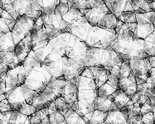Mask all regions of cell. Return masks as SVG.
Wrapping results in <instances>:
<instances>
[{"label":"cell","instance_id":"ba28073f","mask_svg":"<svg viewBox=\"0 0 155 124\" xmlns=\"http://www.w3.org/2000/svg\"><path fill=\"white\" fill-rule=\"evenodd\" d=\"M137 27L136 35L141 39H144L155 31L154 25L155 11L145 13L135 12Z\"/></svg>","mask_w":155,"mask_h":124},{"label":"cell","instance_id":"5bb4252c","mask_svg":"<svg viewBox=\"0 0 155 124\" xmlns=\"http://www.w3.org/2000/svg\"><path fill=\"white\" fill-rule=\"evenodd\" d=\"M20 65H22L16 56L15 47L1 52V73H6Z\"/></svg>","mask_w":155,"mask_h":124},{"label":"cell","instance_id":"b9f144b4","mask_svg":"<svg viewBox=\"0 0 155 124\" xmlns=\"http://www.w3.org/2000/svg\"><path fill=\"white\" fill-rule=\"evenodd\" d=\"M154 116H155V112H154Z\"/></svg>","mask_w":155,"mask_h":124},{"label":"cell","instance_id":"5b68a950","mask_svg":"<svg viewBox=\"0 0 155 124\" xmlns=\"http://www.w3.org/2000/svg\"><path fill=\"white\" fill-rule=\"evenodd\" d=\"M56 79L47 66L45 65L36 66L34 67L23 85L35 91L39 96L45 88Z\"/></svg>","mask_w":155,"mask_h":124},{"label":"cell","instance_id":"83f0119b","mask_svg":"<svg viewBox=\"0 0 155 124\" xmlns=\"http://www.w3.org/2000/svg\"><path fill=\"white\" fill-rule=\"evenodd\" d=\"M128 119L120 111L109 112L104 124H128Z\"/></svg>","mask_w":155,"mask_h":124},{"label":"cell","instance_id":"484cf974","mask_svg":"<svg viewBox=\"0 0 155 124\" xmlns=\"http://www.w3.org/2000/svg\"><path fill=\"white\" fill-rule=\"evenodd\" d=\"M104 3L105 2L103 0H72L71 7L79 9L82 12Z\"/></svg>","mask_w":155,"mask_h":124},{"label":"cell","instance_id":"ac0fdd59","mask_svg":"<svg viewBox=\"0 0 155 124\" xmlns=\"http://www.w3.org/2000/svg\"><path fill=\"white\" fill-rule=\"evenodd\" d=\"M33 49L31 36L25 37L16 45L15 47V52L18 60L21 65L27 59L30 52Z\"/></svg>","mask_w":155,"mask_h":124},{"label":"cell","instance_id":"e0dca14e","mask_svg":"<svg viewBox=\"0 0 155 124\" xmlns=\"http://www.w3.org/2000/svg\"><path fill=\"white\" fill-rule=\"evenodd\" d=\"M1 124H30L29 116L16 110L1 112Z\"/></svg>","mask_w":155,"mask_h":124},{"label":"cell","instance_id":"277c9868","mask_svg":"<svg viewBox=\"0 0 155 124\" xmlns=\"http://www.w3.org/2000/svg\"><path fill=\"white\" fill-rule=\"evenodd\" d=\"M34 66H19L6 73H1V94H5L15 87L25 83Z\"/></svg>","mask_w":155,"mask_h":124},{"label":"cell","instance_id":"4fadbf2b","mask_svg":"<svg viewBox=\"0 0 155 124\" xmlns=\"http://www.w3.org/2000/svg\"><path fill=\"white\" fill-rule=\"evenodd\" d=\"M36 21L34 18L26 15L20 16L16 20L13 32L21 39L31 36L35 28Z\"/></svg>","mask_w":155,"mask_h":124},{"label":"cell","instance_id":"52a82bcc","mask_svg":"<svg viewBox=\"0 0 155 124\" xmlns=\"http://www.w3.org/2000/svg\"><path fill=\"white\" fill-rule=\"evenodd\" d=\"M67 81L56 79L51 82L45 88L40 95L33 103L36 108L39 105L47 102H52L60 97H63L65 92Z\"/></svg>","mask_w":155,"mask_h":124},{"label":"cell","instance_id":"f35d334b","mask_svg":"<svg viewBox=\"0 0 155 124\" xmlns=\"http://www.w3.org/2000/svg\"><path fill=\"white\" fill-rule=\"evenodd\" d=\"M150 98L152 102V109L151 111L155 112V96H152Z\"/></svg>","mask_w":155,"mask_h":124},{"label":"cell","instance_id":"e575fe53","mask_svg":"<svg viewBox=\"0 0 155 124\" xmlns=\"http://www.w3.org/2000/svg\"><path fill=\"white\" fill-rule=\"evenodd\" d=\"M12 110L5 94H1V112Z\"/></svg>","mask_w":155,"mask_h":124},{"label":"cell","instance_id":"9c48e42d","mask_svg":"<svg viewBox=\"0 0 155 124\" xmlns=\"http://www.w3.org/2000/svg\"><path fill=\"white\" fill-rule=\"evenodd\" d=\"M92 27L85 16L83 15L69 23L62 32L70 33L80 41L84 42Z\"/></svg>","mask_w":155,"mask_h":124},{"label":"cell","instance_id":"2e32d148","mask_svg":"<svg viewBox=\"0 0 155 124\" xmlns=\"http://www.w3.org/2000/svg\"><path fill=\"white\" fill-rule=\"evenodd\" d=\"M129 63L131 73L136 77L144 75L152 67L147 57L132 58Z\"/></svg>","mask_w":155,"mask_h":124},{"label":"cell","instance_id":"603a6c76","mask_svg":"<svg viewBox=\"0 0 155 124\" xmlns=\"http://www.w3.org/2000/svg\"><path fill=\"white\" fill-rule=\"evenodd\" d=\"M1 32L6 34L12 32L16 20L5 9L1 8Z\"/></svg>","mask_w":155,"mask_h":124},{"label":"cell","instance_id":"d4e9b609","mask_svg":"<svg viewBox=\"0 0 155 124\" xmlns=\"http://www.w3.org/2000/svg\"><path fill=\"white\" fill-rule=\"evenodd\" d=\"M95 109H97L104 112L120 111V108L114 101L99 96H97Z\"/></svg>","mask_w":155,"mask_h":124},{"label":"cell","instance_id":"8992f818","mask_svg":"<svg viewBox=\"0 0 155 124\" xmlns=\"http://www.w3.org/2000/svg\"><path fill=\"white\" fill-rule=\"evenodd\" d=\"M116 38L114 29L92 27L84 42L88 48L107 49L111 47Z\"/></svg>","mask_w":155,"mask_h":124},{"label":"cell","instance_id":"8d00e7d4","mask_svg":"<svg viewBox=\"0 0 155 124\" xmlns=\"http://www.w3.org/2000/svg\"><path fill=\"white\" fill-rule=\"evenodd\" d=\"M128 124H143L142 116L139 115H131L127 119Z\"/></svg>","mask_w":155,"mask_h":124},{"label":"cell","instance_id":"7c38bea8","mask_svg":"<svg viewBox=\"0 0 155 124\" xmlns=\"http://www.w3.org/2000/svg\"><path fill=\"white\" fill-rule=\"evenodd\" d=\"M107 99L114 101L120 108V111L127 117H129L132 113L134 108L132 100L131 98L121 89L115 91Z\"/></svg>","mask_w":155,"mask_h":124},{"label":"cell","instance_id":"cb8c5ba5","mask_svg":"<svg viewBox=\"0 0 155 124\" xmlns=\"http://www.w3.org/2000/svg\"><path fill=\"white\" fill-rule=\"evenodd\" d=\"M21 41V38L13 32H8L6 34L1 32V52L8 48L15 47Z\"/></svg>","mask_w":155,"mask_h":124},{"label":"cell","instance_id":"74e56055","mask_svg":"<svg viewBox=\"0 0 155 124\" xmlns=\"http://www.w3.org/2000/svg\"><path fill=\"white\" fill-rule=\"evenodd\" d=\"M150 62V65L152 67H155V55L154 56H149L147 57Z\"/></svg>","mask_w":155,"mask_h":124},{"label":"cell","instance_id":"836d02e7","mask_svg":"<svg viewBox=\"0 0 155 124\" xmlns=\"http://www.w3.org/2000/svg\"><path fill=\"white\" fill-rule=\"evenodd\" d=\"M128 61L123 62L120 66L119 77H127L131 73Z\"/></svg>","mask_w":155,"mask_h":124},{"label":"cell","instance_id":"ffe728a7","mask_svg":"<svg viewBox=\"0 0 155 124\" xmlns=\"http://www.w3.org/2000/svg\"><path fill=\"white\" fill-rule=\"evenodd\" d=\"M119 87L130 97L137 91L136 77L132 73L127 77H119Z\"/></svg>","mask_w":155,"mask_h":124},{"label":"cell","instance_id":"f546056e","mask_svg":"<svg viewBox=\"0 0 155 124\" xmlns=\"http://www.w3.org/2000/svg\"><path fill=\"white\" fill-rule=\"evenodd\" d=\"M12 110H16L24 115L30 116L35 112L37 110L35 106L31 105L26 100L15 104L12 107Z\"/></svg>","mask_w":155,"mask_h":124},{"label":"cell","instance_id":"7a4b0ae2","mask_svg":"<svg viewBox=\"0 0 155 124\" xmlns=\"http://www.w3.org/2000/svg\"><path fill=\"white\" fill-rule=\"evenodd\" d=\"M109 49L114 50L123 62L128 61L132 58L149 57L145 51L144 39L137 37L123 39L116 38Z\"/></svg>","mask_w":155,"mask_h":124},{"label":"cell","instance_id":"f1b7e54d","mask_svg":"<svg viewBox=\"0 0 155 124\" xmlns=\"http://www.w3.org/2000/svg\"><path fill=\"white\" fill-rule=\"evenodd\" d=\"M118 18L112 12H108L99 22L97 27L108 29H115Z\"/></svg>","mask_w":155,"mask_h":124},{"label":"cell","instance_id":"44dd1931","mask_svg":"<svg viewBox=\"0 0 155 124\" xmlns=\"http://www.w3.org/2000/svg\"><path fill=\"white\" fill-rule=\"evenodd\" d=\"M106 4L110 11L117 18L122 12L134 11L130 0H115L111 3H106Z\"/></svg>","mask_w":155,"mask_h":124},{"label":"cell","instance_id":"4dcf8cb0","mask_svg":"<svg viewBox=\"0 0 155 124\" xmlns=\"http://www.w3.org/2000/svg\"><path fill=\"white\" fill-rule=\"evenodd\" d=\"M64 117L67 124H86L81 116L77 112L70 108L65 114Z\"/></svg>","mask_w":155,"mask_h":124},{"label":"cell","instance_id":"6da1fadb","mask_svg":"<svg viewBox=\"0 0 155 124\" xmlns=\"http://www.w3.org/2000/svg\"><path fill=\"white\" fill-rule=\"evenodd\" d=\"M122 62L112 49L90 48L86 52L85 67L101 68L110 71Z\"/></svg>","mask_w":155,"mask_h":124},{"label":"cell","instance_id":"8fae6325","mask_svg":"<svg viewBox=\"0 0 155 124\" xmlns=\"http://www.w3.org/2000/svg\"><path fill=\"white\" fill-rule=\"evenodd\" d=\"M131 99L134 105L131 115H139L143 116L151 111L152 105L150 99L143 93L137 91L131 97Z\"/></svg>","mask_w":155,"mask_h":124},{"label":"cell","instance_id":"4316f807","mask_svg":"<svg viewBox=\"0 0 155 124\" xmlns=\"http://www.w3.org/2000/svg\"><path fill=\"white\" fill-rule=\"evenodd\" d=\"M42 11L47 15L53 14L55 8L61 3V0H34Z\"/></svg>","mask_w":155,"mask_h":124},{"label":"cell","instance_id":"3957f363","mask_svg":"<svg viewBox=\"0 0 155 124\" xmlns=\"http://www.w3.org/2000/svg\"><path fill=\"white\" fill-rule=\"evenodd\" d=\"M1 8L5 9L17 20L20 16L26 15L36 21L42 11L34 0H1Z\"/></svg>","mask_w":155,"mask_h":124},{"label":"cell","instance_id":"30bf717a","mask_svg":"<svg viewBox=\"0 0 155 124\" xmlns=\"http://www.w3.org/2000/svg\"><path fill=\"white\" fill-rule=\"evenodd\" d=\"M137 91L149 97L155 96V67H152L146 74L136 77Z\"/></svg>","mask_w":155,"mask_h":124},{"label":"cell","instance_id":"ab89813d","mask_svg":"<svg viewBox=\"0 0 155 124\" xmlns=\"http://www.w3.org/2000/svg\"><path fill=\"white\" fill-rule=\"evenodd\" d=\"M153 24H154V25H155V19H154V23H153Z\"/></svg>","mask_w":155,"mask_h":124},{"label":"cell","instance_id":"60d3db41","mask_svg":"<svg viewBox=\"0 0 155 124\" xmlns=\"http://www.w3.org/2000/svg\"><path fill=\"white\" fill-rule=\"evenodd\" d=\"M153 1L154 2V3H155V0H153Z\"/></svg>","mask_w":155,"mask_h":124},{"label":"cell","instance_id":"1f68e13d","mask_svg":"<svg viewBox=\"0 0 155 124\" xmlns=\"http://www.w3.org/2000/svg\"><path fill=\"white\" fill-rule=\"evenodd\" d=\"M145 51L148 56L155 55V31L144 39Z\"/></svg>","mask_w":155,"mask_h":124},{"label":"cell","instance_id":"d590c367","mask_svg":"<svg viewBox=\"0 0 155 124\" xmlns=\"http://www.w3.org/2000/svg\"><path fill=\"white\" fill-rule=\"evenodd\" d=\"M143 124H155L154 112L150 111L142 116Z\"/></svg>","mask_w":155,"mask_h":124},{"label":"cell","instance_id":"9a60e30c","mask_svg":"<svg viewBox=\"0 0 155 124\" xmlns=\"http://www.w3.org/2000/svg\"><path fill=\"white\" fill-rule=\"evenodd\" d=\"M106 3L99 4L95 7L82 12L92 27H97L99 22L108 12H110Z\"/></svg>","mask_w":155,"mask_h":124},{"label":"cell","instance_id":"d6a6232c","mask_svg":"<svg viewBox=\"0 0 155 124\" xmlns=\"http://www.w3.org/2000/svg\"><path fill=\"white\" fill-rule=\"evenodd\" d=\"M118 19L125 23H137L136 14L134 11L122 12L118 17Z\"/></svg>","mask_w":155,"mask_h":124},{"label":"cell","instance_id":"d6986e66","mask_svg":"<svg viewBox=\"0 0 155 124\" xmlns=\"http://www.w3.org/2000/svg\"><path fill=\"white\" fill-rule=\"evenodd\" d=\"M118 77L111 73L109 80L98 90V96L104 98H107L111 94H113L115 91L120 89L118 84Z\"/></svg>","mask_w":155,"mask_h":124},{"label":"cell","instance_id":"7402d4cb","mask_svg":"<svg viewBox=\"0 0 155 124\" xmlns=\"http://www.w3.org/2000/svg\"><path fill=\"white\" fill-rule=\"evenodd\" d=\"M107 113L94 109L81 117L86 124H104Z\"/></svg>","mask_w":155,"mask_h":124}]
</instances>
